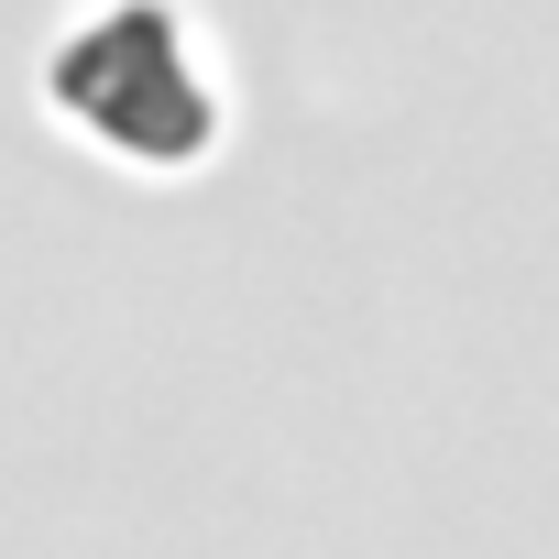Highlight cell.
<instances>
[{"mask_svg":"<svg viewBox=\"0 0 559 559\" xmlns=\"http://www.w3.org/2000/svg\"><path fill=\"white\" fill-rule=\"evenodd\" d=\"M56 110L110 143V154H143V165H176L209 143L219 99L198 78V45L176 12H154V0H110V12H88L56 56Z\"/></svg>","mask_w":559,"mask_h":559,"instance_id":"6da1fadb","label":"cell"}]
</instances>
